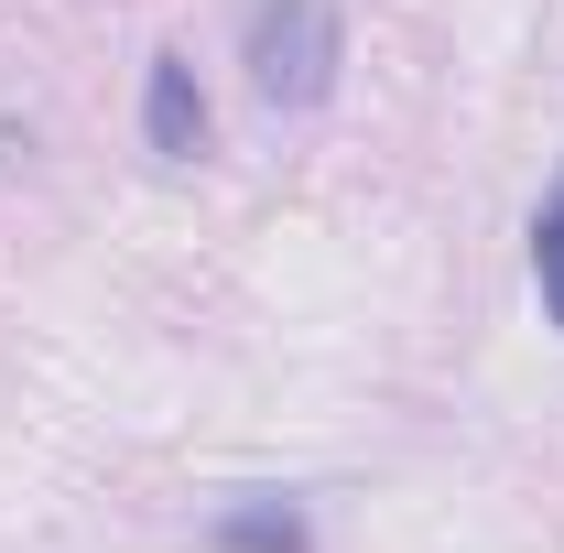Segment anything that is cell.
Masks as SVG:
<instances>
[{
	"label": "cell",
	"mask_w": 564,
	"mask_h": 553,
	"mask_svg": "<svg viewBox=\"0 0 564 553\" xmlns=\"http://www.w3.org/2000/svg\"><path fill=\"white\" fill-rule=\"evenodd\" d=\"M239 66L272 109H326V87L348 66V33H337L326 0H261L250 33H239Z\"/></svg>",
	"instance_id": "1"
},
{
	"label": "cell",
	"mask_w": 564,
	"mask_h": 553,
	"mask_svg": "<svg viewBox=\"0 0 564 553\" xmlns=\"http://www.w3.org/2000/svg\"><path fill=\"white\" fill-rule=\"evenodd\" d=\"M141 141L163 163H196L207 152V87H196L185 55H152V76H141Z\"/></svg>",
	"instance_id": "2"
},
{
	"label": "cell",
	"mask_w": 564,
	"mask_h": 553,
	"mask_svg": "<svg viewBox=\"0 0 564 553\" xmlns=\"http://www.w3.org/2000/svg\"><path fill=\"white\" fill-rule=\"evenodd\" d=\"M315 543V521L293 510V499H239L228 521H217V553H304Z\"/></svg>",
	"instance_id": "3"
},
{
	"label": "cell",
	"mask_w": 564,
	"mask_h": 553,
	"mask_svg": "<svg viewBox=\"0 0 564 553\" xmlns=\"http://www.w3.org/2000/svg\"><path fill=\"white\" fill-rule=\"evenodd\" d=\"M532 272H543V304H554V326H564V196L543 207V228H532Z\"/></svg>",
	"instance_id": "4"
}]
</instances>
